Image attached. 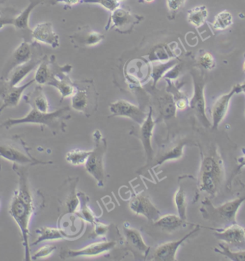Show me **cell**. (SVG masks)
<instances>
[{"label":"cell","mask_w":245,"mask_h":261,"mask_svg":"<svg viewBox=\"0 0 245 261\" xmlns=\"http://www.w3.org/2000/svg\"><path fill=\"white\" fill-rule=\"evenodd\" d=\"M81 212H82V216L86 221L89 222L91 224H95V215L88 207L87 202H86L83 204Z\"/></svg>","instance_id":"obj_42"},{"label":"cell","mask_w":245,"mask_h":261,"mask_svg":"<svg viewBox=\"0 0 245 261\" xmlns=\"http://www.w3.org/2000/svg\"><path fill=\"white\" fill-rule=\"evenodd\" d=\"M109 108L113 116L129 118L140 125L145 121L148 115L140 108L125 100H116Z\"/></svg>","instance_id":"obj_15"},{"label":"cell","mask_w":245,"mask_h":261,"mask_svg":"<svg viewBox=\"0 0 245 261\" xmlns=\"http://www.w3.org/2000/svg\"><path fill=\"white\" fill-rule=\"evenodd\" d=\"M174 63H175L174 62H169V63H166V64L157 65L153 67L152 76L154 79V84H156L158 79L164 75L166 70L172 68Z\"/></svg>","instance_id":"obj_40"},{"label":"cell","mask_w":245,"mask_h":261,"mask_svg":"<svg viewBox=\"0 0 245 261\" xmlns=\"http://www.w3.org/2000/svg\"><path fill=\"white\" fill-rule=\"evenodd\" d=\"M29 5L23 11L19 12L14 21L13 25L18 31H30L29 19L32 11L40 3L36 0H29Z\"/></svg>","instance_id":"obj_25"},{"label":"cell","mask_w":245,"mask_h":261,"mask_svg":"<svg viewBox=\"0 0 245 261\" xmlns=\"http://www.w3.org/2000/svg\"><path fill=\"white\" fill-rule=\"evenodd\" d=\"M111 13L105 29L106 31L115 29L116 31L123 34H129L133 31L135 24L140 23L144 19L142 16L132 13L129 9H125L121 7Z\"/></svg>","instance_id":"obj_9"},{"label":"cell","mask_w":245,"mask_h":261,"mask_svg":"<svg viewBox=\"0 0 245 261\" xmlns=\"http://www.w3.org/2000/svg\"><path fill=\"white\" fill-rule=\"evenodd\" d=\"M124 234L126 236L127 241L132 246L137 248L139 251L143 254L149 253V247L146 244L143 239L142 234L137 229L130 228V227H125Z\"/></svg>","instance_id":"obj_26"},{"label":"cell","mask_w":245,"mask_h":261,"mask_svg":"<svg viewBox=\"0 0 245 261\" xmlns=\"http://www.w3.org/2000/svg\"><path fill=\"white\" fill-rule=\"evenodd\" d=\"M116 245V243L114 241H101V242L91 243L80 250H70L62 253L61 257L64 258V257L79 256H96V255H101V254L110 251L115 247Z\"/></svg>","instance_id":"obj_18"},{"label":"cell","mask_w":245,"mask_h":261,"mask_svg":"<svg viewBox=\"0 0 245 261\" xmlns=\"http://www.w3.org/2000/svg\"><path fill=\"white\" fill-rule=\"evenodd\" d=\"M56 2H57V3H63V4L65 5V6L71 8L74 5L81 3L82 0H56Z\"/></svg>","instance_id":"obj_45"},{"label":"cell","mask_w":245,"mask_h":261,"mask_svg":"<svg viewBox=\"0 0 245 261\" xmlns=\"http://www.w3.org/2000/svg\"><path fill=\"white\" fill-rule=\"evenodd\" d=\"M24 100L26 103L31 106L32 109L40 112H49L50 105L43 92V89L40 86H36L33 91L25 95L24 96Z\"/></svg>","instance_id":"obj_23"},{"label":"cell","mask_w":245,"mask_h":261,"mask_svg":"<svg viewBox=\"0 0 245 261\" xmlns=\"http://www.w3.org/2000/svg\"><path fill=\"white\" fill-rule=\"evenodd\" d=\"M207 17L208 10L204 5L196 7L188 11V22L197 28L202 27L207 21Z\"/></svg>","instance_id":"obj_28"},{"label":"cell","mask_w":245,"mask_h":261,"mask_svg":"<svg viewBox=\"0 0 245 261\" xmlns=\"http://www.w3.org/2000/svg\"><path fill=\"white\" fill-rule=\"evenodd\" d=\"M194 81V94L189 100V107L195 112L199 121L204 126H211V123L208 119L206 114V100L204 97L205 81L199 72L193 70L192 73Z\"/></svg>","instance_id":"obj_8"},{"label":"cell","mask_w":245,"mask_h":261,"mask_svg":"<svg viewBox=\"0 0 245 261\" xmlns=\"http://www.w3.org/2000/svg\"><path fill=\"white\" fill-rule=\"evenodd\" d=\"M198 63L204 70H211L216 66L214 56L209 52H204L200 54L198 58Z\"/></svg>","instance_id":"obj_37"},{"label":"cell","mask_w":245,"mask_h":261,"mask_svg":"<svg viewBox=\"0 0 245 261\" xmlns=\"http://www.w3.org/2000/svg\"><path fill=\"white\" fill-rule=\"evenodd\" d=\"M239 93H244L245 94V81L244 82L242 83V84H239ZM244 116H245V113H244Z\"/></svg>","instance_id":"obj_47"},{"label":"cell","mask_w":245,"mask_h":261,"mask_svg":"<svg viewBox=\"0 0 245 261\" xmlns=\"http://www.w3.org/2000/svg\"><path fill=\"white\" fill-rule=\"evenodd\" d=\"M155 121L153 118L152 108L150 107L149 114L145 121L141 125V140L143 146L145 150L147 162L149 163L153 159V150L151 146V137H152L153 128L155 126Z\"/></svg>","instance_id":"obj_22"},{"label":"cell","mask_w":245,"mask_h":261,"mask_svg":"<svg viewBox=\"0 0 245 261\" xmlns=\"http://www.w3.org/2000/svg\"><path fill=\"white\" fill-rule=\"evenodd\" d=\"M244 201L245 197L240 195L237 198L216 207L213 205L209 199L206 198L204 202L203 213L206 219L209 220L215 226L224 228L237 223V212Z\"/></svg>","instance_id":"obj_4"},{"label":"cell","mask_w":245,"mask_h":261,"mask_svg":"<svg viewBox=\"0 0 245 261\" xmlns=\"http://www.w3.org/2000/svg\"><path fill=\"white\" fill-rule=\"evenodd\" d=\"M40 48L38 42H30L24 40L15 49L11 57L5 63L2 72L1 80L8 81L9 75L16 67L27 63L33 57L36 51Z\"/></svg>","instance_id":"obj_10"},{"label":"cell","mask_w":245,"mask_h":261,"mask_svg":"<svg viewBox=\"0 0 245 261\" xmlns=\"http://www.w3.org/2000/svg\"><path fill=\"white\" fill-rule=\"evenodd\" d=\"M105 38V35L93 31L88 25L79 28L76 33L70 36L74 45L78 47L94 46L103 41Z\"/></svg>","instance_id":"obj_19"},{"label":"cell","mask_w":245,"mask_h":261,"mask_svg":"<svg viewBox=\"0 0 245 261\" xmlns=\"http://www.w3.org/2000/svg\"><path fill=\"white\" fill-rule=\"evenodd\" d=\"M225 179V166L217 146H214L202 156L199 186L202 191L216 197L221 190Z\"/></svg>","instance_id":"obj_2"},{"label":"cell","mask_w":245,"mask_h":261,"mask_svg":"<svg viewBox=\"0 0 245 261\" xmlns=\"http://www.w3.org/2000/svg\"><path fill=\"white\" fill-rule=\"evenodd\" d=\"M108 225H105V224H96L95 233L98 236H105L107 233V231H108Z\"/></svg>","instance_id":"obj_43"},{"label":"cell","mask_w":245,"mask_h":261,"mask_svg":"<svg viewBox=\"0 0 245 261\" xmlns=\"http://www.w3.org/2000/svg\"><path fill=\"white\" fill-rule=\"evenodd\" d=\"M143 1L145 2V3H153L154 0H143Z\"/></svg>","instance_id":"obj_49"},{"label":"cell","mask_w":245,"mask_h":261,"mask_svg":"<svg viewBox=\"0 0 245 261\" xmlns=\"http://www.w3.org/2000/svg\"><path fill=\"white\" fill-rule=\"evenodd\" d=\"M7 0H0V14L2 13V9H1V5L3 4H4L5 2H6Z\"/></svg>","instance_id":"obj_48"},{"label":"cell","mask_w":245,"mask_h":261,"mask_svg":"<svg viewBox=\"0 0 245 261\" xmlns=\"http://www.w3.org/2000/svg\"><path fill=\"white\" fill-rule=\"evenodd\" d=\"M238 93H239V84L234 86L230 92L222 95L215 100L211 107V112L212 129H217L219 126L227 116L232 97Z\"/></svg>","instance_id":"obj_13"},{"label":"cell","mask_w":245,"mask_h":261,"mask_svg":"<svg viewBox=\"0 0 245 261\" xmlns=\"http://www.w3.org/2000/svg\"><path fill=\"white\" fill-rule=\"evenodd\" d=\"M40 48L36 51L33 57L27 63L16 67L9 75L8 81L12 86H18L28 74L38 68L41 63L44 56L40 54Z\"/></svg>","instance_id":"obj_21"},{"label":"cell","mask_w":245,"mask_h":261,"mask_svg":"<svg viewBox=\"0 0 245 261\" xmlns=\"http://www.w3.org/2000/svg\"><path fill=\"white\" fill-rule=\"evenodd\" d=\"M174 202H175L178 215L184 220H186V207H187V200L184 189L180 187L176 192L174 195Z\"/></svg>","instance_id":"obj_32"},{"label":"cell","mask_w":245,"mask_h":261,"mask_svg":"<svg viewBox=\"0 0 245 261\" xmlns=\"http://www.w3.org/2000/svg\"><path fill=\"white\" fill-rule=\"evenodd\" d=\"M19 12L14 8H7L2 10L0 14V30L8 24H13L15 17Z\"/></svg>","instance_id":"obj_35"},{"label":"cell","mask_w":245,"mask_h":261,"mask_svg":"<svg viewBox=\"0 0 245 261\" xmlns=\"http://www.w3.org/2000/svg\"><path fill=\"white\" fill-rule=\"evenodd\" d=\"M39 2L40 4H47L50 5H55L57 4L56 0H36Z\"/></svg>","instance_id":"obj_46"},{"label":"cell","mask_w":245,"mask_h":261,"mask_svg":"<svg viewBox=\"0 0 245 261\" xmlns=\"http://www.w3.org/2000/svg\"><path fill=\"white\" fill-rule=\"evenodd\" d=\"M91 153H92V150L91 151L80 149L71 150L65 155V160L68 163L73 166L85 165Z\"/></svg>","instance_id":"obj_30"},{"label":"cell","mask_w":245,"mask_h":261,"mask_svg":"<svg viewBox=\"0 0 245 261\" xmlns=\"http://www.w3.org/2000/svg\"><path fill=\"white\" fill-rule=\"evenodd\" d=\"M233 17L228 10L219 12L211 23V28L216 31H225L233 24Z\"/></svg>","instance_id":"obj_29"},{"label":"cell","mask_w":245,"mask_h":261,"mask_svg":"<svg viewBox=\"0 0 245 261\" xmlns=\"http://www.w3.org/2000/svg\"><path fill=\"white\" fill-rule=\"evenodd\" d=\"M241 195L244 196V197H245V190H244V191L241 192Z\"/></svg>","instance_id":"obj_51"},{"label":"cell","mask_w":245,"mask_h":261,"mask_svg":"<svg viewBox=\"0 0 245 261\" xmlns=\"http://www.w3.org/2000/svg\"><path fill=\"white\" fill-rule=\"evenodd\" d=\"M70 112L68 107L63 108L53 112L43 113L32 109L27 115L19 119H8L5 121L1 127L6 129H10L16 125L24 124V123H34L42 126H47L52 130H55L62 126L63 120L66 117L67 114Z\"/></svg>","instance_id":"obj_5"},{"label":"cell","mask_w":245,"mask_h":261,"mask_svg":"<svg viewBox=\"0 0 245 261\" xmlns=\"http://www.w3.org/2000/svg\"><path fill=\"white\" fill-rule=\"evenodd\" d=\"M71 68L69 65H58L55 56L48 58V76L46 85L56 87L61 93L62 100L73 96L75 92L73 82L68 75Z\"/></svg>","instance_id":"obj_6"},{"label":"cell","mask_w":245,"mask_h":261,"mask_svg":"<svg viewBox=\"0 0 245 261\" xmlns=\"http://www.w3.org/2000/svg\"><path fill=\"white\" fill-rule=\"evenodd\" d=\"M57 249L55 245L47 244L39 248L33 255H31L32 260H37L39 258H44L50 256Z\"/></svg>","instance_id":"obj_38"},{"label":"cell","mask_w":245,"mask_h":261,"mask_svg":"<svg viewBox=\"0 0 245 261\" xmlns=\"http://www.w3.org/2000/svg\"><path fill=\"white\" fill-rule=\"evenodd\" d=\"M121 1L122 0H82L81 3L100 5L108 11L112 12L121 7Z\"/></svg>","instance_id":"obj_36"},{"label":"cell","mask_w":245,"mask_h":261,"mask_svg":"<svg viewBox=\"0 0 245 261\" xmlns=\"http://www.w3.org/2000/svg\"><path fill=\"white\" fill-rule=\"evenodd\" d=\"M186 0H167L169 10V17L174 19L176 14L184 7Z\"/></svg>","instance_id":"obj_39"},{"label":"cell","mask_w":245,"mask_h":261,"mask_svg":"<svg viewBox=\"0 0 245 261\" xmlns=\"http://www.w3.org/2000/svg\"><path fill=\"white\" fill-rule=\"evenodd\" d=\"M200 226L197 225L189 233L186 234L180 240L175 241H170L160 245L155 250L153 255V260L158 261H174L176 260V255L179 247L184 241H186L188 238L191 237L192 234L196 233L197 231L200 230Z\"/></svg>","instance_id":"obj_16"},{"label":"cell","mask_w":245,"mask_h":261,"mask_svg":"<svg viewBox=\"0 0 245 261\" xmlns=\"http://www.w3.org/2000/svg\"><path fill=\"white\" fill-rule=\"evenodd\" d=\"M220 249L215 248L214 251L216 253L226 257L229 260L232 261H245V250L234 251L230 248L229 245L226 243H220L219 244Z\"/></svg>","instance_id":"obj_31"},{"label":"cell","mask_w":245,"mask_h":261,"mask_svg":"<svg viewBox=\"0 0 245 261\" xmlns=\"http://www.w3.org/2000/svg\"><path fill=\"white\" fill-rule=\"evenodd\" d=\"M35 82L33 79L23 86H12L8 81L0 79V99L3 100V105L0 107V114L8 108L17 107L24 91Z\"/></svg>","instance_id":"obj_11"},{"label":"cell","mask_w":245,"mask_h":261,"mask_svg":"<svg viewBox=\"0 0 245 261\" xmlns=\"http://www.w3.org/2000/svg\"><path fill=\"white\" fill-rule=\"evenodd\" d=\"M214 236L218 241L225 242L230 246L240 248L245 246V227L234 223L222 229H217Z\"/></svg>","instance_id":"obj_14"},{"label":"cell","mask_w":245,"mask_h":261,"mask_svg":"<svg viewBox=\"0 0 245 261\" xmlns=\"http://www.w3.org/2000/svg\"><path fill=\"white\" fill-rule=\"evenodd\" d=\"M31 36L35 42L47 44L52 48L60 47L59 35L54 31L51 22L37 24L31 31Z\"/></svg>","instance_id":"obj_20"},{"label":"cell","mask_w":245,"mask_h":261,"mask_svg":"<svg viewBox=\"0 0 245 261\" xmlns=\"http://www.w3.org/2000/svg\"><path fill=\"white\" fill-rule=\"evenodd\" d=\"M35 232L38 234V238L32 244V246H35V245H38L45 241H55V240L65 239V238H69V236H67L63 230L54 228V227H40L35 230Z\"/></svg>","instance_id":"obj_24"},{"label":"cell","mask_w":245,"mask_h":261,"mask_svg":"<svg viewBox=\"0 0 245 261\" xmlns=\"http://www.w3.org/2000/svg\"><path fill=\"white\" fill-rule=\"evenodd\" d=\"M12 168L19 177L18 188L14 192L10 203L9 213L18 225L22 234L24 248V260H31V248L29 245L30 222L32 216L36 211L35 197L28 181L29 166L13 164Z\"/></svg>","instance_id":"obj_1"},{"label":"cell","mask_w":245,"mask_h":261,"mask_svg":"<svg viewBox=\"0 0 245 261\" xmlns=\"http://www.w3.org/2000/svg\"><path fill=\"white\" fill-rule=\"evenodd\" d=\"M75 92L72 96V108L77 112H87L90 104L96 99L94 85L89 81L73 82Z\"/></svg>","instance_id":"obj_12"},{"label":"cell","mask_w":245,"mask_h":261,"mask_svg":"<svg viewBox=\"0 0 245 261\" xmlns=\"http://www.w3.org/2000/svg\"><path fill=\"white\" fill-rule=\"evenodd\" d=\"M186 144V142H185V141H182V142L176 144L174 147H173L172 149L169 150L167 152H166L158 160L156 165H161L162 164L165 163V162L168 161V160H177V159L181 158L183 156V154H184V147Z\"/></svg>","instance_id":"obj_33"},{"label":"cell","mask_w":245,"mask_h":261,"mask_svg":"<svg viewBox=\"0 0 245 261\" xmlns=\"http://www.w3.org/2000/svg\"><path fill=\"white\" fill-rule=\"evenodd\" d=\"M96 139V147L92 150V153L85 164L86 171L98 181V185H103L105 178L104 171L103 156L106 151V142L101 137L99 130H96L95 133Z\"/></svg>","instance_id":"obj_7"},{"label":"cell","mask_w":245,"mask_h":261,"mask_svg":"<svg viewBox=\"0 0 245 261\" xmlns=\"http://www.w3.org/2000/svg\"><path fill=\"white\" fill-rule=\"evenodd\" d=\"M237 167L233 173V176H232V179L237 175L238 173L239 172V171H240L243 167H245V153L244 154L241 155V156H239V158H237Z\"/></svg>","instance_id":"obj_44"},{"label":"cell","mask_w":245,"mask_h":261,"mask_svg":"<svg viewBox=\"0 0 245 261\" xmlns=\"http://www.w3.org/2000/svg\"><path fill=\"white\" fill-rule=\"evenodd\" d=\"M244 63H243V70H244V72L245 73V54L244 55Z\"/></svg>","instance_id":"obj_50"},{"label":"cell","mask_w":245,"mask_h":261,"mask_svg":"<svg viewBox=\"0 0 245 261\" xmlns=\"http://www.w3.org/2000/svg\"><path fill=\"white\" fill-rule=\"evenodd\" d=\"M66 206L68 212L70 213H75L77 211L80 206V200L77 197V195L72 194L66 201Z\"/></svg>","instance_id":"obj_41"},{"label":"cell","mask_w":245,"mask_h":261,"mask_svg":"<svg viewBox=\"0 0 245 261\" xmlns=\"http://www.w3.org/2000/svg\"><path fill=\"white\" fill-rule=\"evenodd\" d=\"M31 148L19 136L0 135V158L23 166L48 165L52 162H44L32 156Z\"/></svg>","instance_id":"obj_3"},{"label":"cell","mask_w":245,"mask_h":261,"mask_svg":"<svg viewBox=\"0 0 245 261\" xmlns=\"http://www.w3.org/2000/svg\"><path fill=\"white\" fill-rule=\"evenodd\" d=\"M186 223V220L181 219L179 215L168 214L159 217L154 222L155 225L161 227L164 230L173 231L179 228Z\"/></svg>","instance_id":"obj_27"},{"label":"cell","mask_w":245,"mask_h":261,"mask_svg":"<svg viewBox=\"0 0 245 261\" xmlns=\"http://www.w3.org/2000/svg\"><path fill=\"white\" fill-rule=\"evenodd\" d=\"M130 211L135 215H144L147 219L156 221L160 217V212L145 195L134 196L129 202Z\"/></svg>","instance_id":"obj_17"},{"label":"cell","mask_w":245,"mask_h":261,"mask_svg":"<svg viewBox=\"0 0 245 261\" xmlns=\"http://www.w3.org/2000/svg\"><path fill=\"white\" fill-rule=\"evenodd\" d=\"M160 107L162 115L166 118H172L175 116L176 107L174 98L172 96H167L161 97L159 99Z\"/></svg>","instance_id":"obj_34"}]
</instances>
